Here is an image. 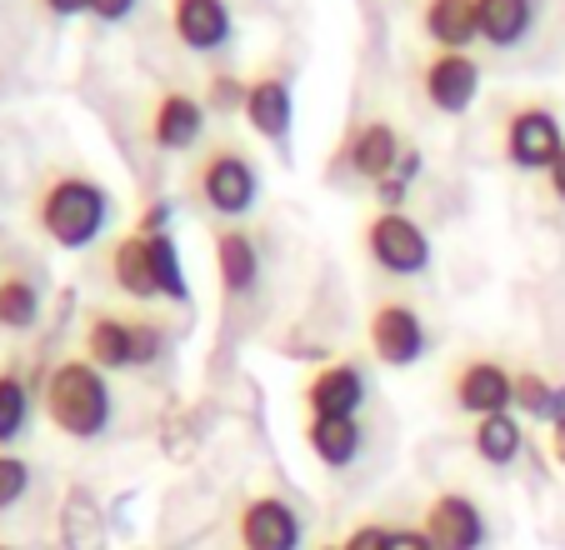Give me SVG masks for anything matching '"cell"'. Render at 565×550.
I'll return each mask as SVG.
<instances>
[{
	"label": "cell",
	"mask_w": 565,
	"mask_h": 550,
	"mask_svg": "<svg viewBox=\"0 0 565 550\" xmlns=\"http://www.w3.org/2000/svg\"><path fill=\"white\" fill-rule=\"evenodd\" d=\"M146 241H150V275H156V296L185 306V300H191V286H185L181 251H175L171 231H166V235H146Z\"/></svg>",
	"instance_id": "obj_24"
},
{
	"label": "cell",
	"mask_w": 565,
	"mask_h": 550,
	"mask_svg": "<svg viewBox=\"0 0 565 550\" xmlns=\"http://www.w3.org/2000/svg\"><path fill=\"white\" fill-rule=\"evenodd\" d=\"M171 31L185 51L195 55H215L231 45L235 21L225 0H171Z\"/></svg>",
	"instance_id": "obj_11"
},
{
	"label": "cell",
	"mask_w": 565,
	"mask_h": 550,
	"mask_svg": "<svg viewBox=\"0 0 565 550\" xmlns=\"http://www.w3.org/2000/svg\"><path fill=\"white\" fill-rule=\"evenodd\" d=\"M470 445H476V455L486 461V466L505 470V466H515V461H521L525 431H521V421H515L511 411H501V415H486V421H476V431H470Z\"/></svg>",
	"instance_id": "obj_22"
},
{
	"label": "cell",
	"mask_w": 565,
	"mask_h": 550,
	"mask_svg": "<svg viewBox=\"0 0 565 550\" xmlns=\"http://www.w3.org/2000/svg\"><path fill=\"white\" fill-rule=\"evenodd\" d=\"M25 425H31V391L21 371H0V451L21 441Z\"/></svg>",
	"instance_id": "obj_26"
},
{
	"label": "cell",
	"mask_w": 565,
	"mask_h": 550,
	"mask_svg": "<svg viewBox=\"0 0 565 550\" xmlns=\"http://www.w3.org/2000/svg\"><path fill=\"white\" fill-rule=\"evenodd\" d=\"M310 415H361L365 405V371L355 360H331L306 381Z\"/></svg>",
	"instance_id": "obj_12"
},
{
	"label": "cell",
	"mask_w": 565,
	"mask_h": 550,
	"mask_svg": "<svg viewBox=\"0 0 565 550\" xmlns=\"http://www.w3.org/2000/svg\"><path fill=\"white\" fill-rule=\"evenodd\" d=\"M515 411L531 421H561V385H551L541 371H515Z\"/></svg>",
	"instance_id": "obj_27"
},
{
	"label": "cell",
	"mask_w": 565,
	"mask_h": 550,
	"mask_svg": "<svg viewBox=\"0 0 565 550\" xmlns=\"http://www.w3.org/2000/svg\"><path fill=\"white\" fill-rule=\"evenodd\" d=\"M45 415L71 441H100L110 431V415H116L106 371L96 360H61L45 381Z\"/></svg>",
	"instance_id": "obj_1"
},
{
	"label": "cell",
	"mask_w": 565,
	"mask_h": 550,
	"mask_svg": "<svg viewBox=\"0 0 565 550\" xmlns=\"http://www.w3.org/2000/svg\"><path fill=\"white\" fill-rule=\"evenodd\" d=\"M320 550H341V546H320Z\"/></svg>",
	"instance_id": "obj_38"
},
{
	"label": "cell",
	"mask_w": 565,
	"mask_h": 550,
	"mask_svg": "<svg viewBox=\"0 0 565 550\" xmlns=\"http://www.w3.org/2000/svg\"><path fill=\"white\" fill-rule=\"evenodd\" d=\"M130 11H136V0H90V15H96V21H106V25L126 21Z\"/></svg>",
	"instance_id": "obj_32"
},
{
	"label": "cell",
	"mask_w": 565,
	"mask_h": 550,
	"mask_svg": "<svg viewBox=\"0 0 565 550\" xmlns=\"http://www.w3.org/2000/svg\"><path fill=\"white\" fill-rule=\"evenodd\" d=\"M420 530L430 536L436 550H486V536H491L486 510H480L470 496H460V490H446V496L430 500Z\"/></svg>",
	"instance_id": "obj_7"
},
{
	"label": "cell",
	"mask_w": 565,
	"mask_h": 550,
	"mask_svg": "<svg viewBox=\"0 0 565 550\" xmlns=\"http://www.w3.org/2000/svg\"><path fill=\"white\" fill-rule=\"evenodd\" d=\"M391 536H395V530H385V526H375V520H365V526H355L351 536L341 540V550H391Z\"/></svg>",
	"instance_id": "obj_31"
},
{
	"label": "cell",
	"mask_w": 565,
	"mask_h": 550,
	"mask_svg": "<svg viewBox=\"0 0 565 550\" xmlns=\"http://www.w3.org/2000/svg\"><path fill=\"white\" fill-rule=\"evenodd\" d=\"M480 15V41H491L495 51H511L531 35L535 25V0H476Z\"/></svg>",
	"instance_id": "obj_21"
},
{
	"label": "cell",
	"mask_w": 565,
	"mask_h": 550,
	"mask_svg": "<svg viewBox=\"0 0 565 550\" xmlns=\"http://www.w3.org/2000/svg\"><path fill=\"white\" fill-rule=\"evenodd\" d=\"M110 275H116V286L126 290L130 300H156V275H150V241L146 235H126L116 241L110 251Z\"/></svg>",
	"instance_id": "obj_23"
},
{
	"label": "cell",
	"mask_w": 565,
	"mask_h": 550,
	"mask_svg": "<svg viewBox=\"0 0 565 550\" xmlns=\"http://www.w3.org/2000/svg\"><path fill=\"white\" fill-rule=\"evenodd\" d=\"M31 461H21V455L0 451V516L6 510H15L25 500V490H31Z\"/></svg>",
	"instance_id": "obj_28"
},
{
	"label": "cell",
	"mask_w": 565,
	"mask_h": 550,
	"mask_svg": "<svg viewBox=\"0 0 565 550\" xmlns=\"http://www.w3.org/2000/svg\"><path fill=\"white\" fill-rule=\"evenodd\" d=\"M215 275H221V290H225V296H246V290H256V281H260V251H256V241H250L246 231L225 225V231L215 235Z\"/></svg>",
	"instance_id": "obj_18"
},
{
	"label": "cell",
	"mask_w": 565,
	"mask_h": 550,
	"mask_svg": "<svg viewBox=\"0 0 565 550\" xmlns=\"http://www.w3.org/2000/svg\"><path fill=\"white\" fill-rule=\"evenodd\" d=\"M55 526H61L65 550H110L106 510H100V500L90 496L86 486H71L61 496V516H55Z\"/></svg>",
	"instance_id": "obj_14"
},
{
	"label": "cell",
	"mask_w": 565,
	"mask_h": 550,
	"mask_svg": "<svg viewBox=\"0 0 565 550\" xmlns=\"http://www.w3.org/2000/svg\"><path fill=\"white\" fill-rule=\"evenodd\" d=\"M246 96H250V81H241V75H215V81L205 85V110L235 116V110H246Z\"/></svg>",
	"instance_id": "obj_29"
},
{
	"label": "cell",
	"mask_w": 565,
	"mask_h": 550,
	"mask_svg": "<svg viewBox=\"0 0 565 550\" xmlns=\"http://www.w3.org/2000/svg\"><path fill=\"white\" fill-rule=\"evenodd\" d=\"M565 156V130L551 106H521L505 120V160L515 170H551Z\"/></svg>",
	"instance_id": "obj_5"
},
{
	"label": "cell",
	"mask_w": 565,
	"mask_h": 550,
	"mask_svg": "<svg viewBox=\"0 0 565 550\" xmlns=\"http://www.w3.org/2000/svg\"><path fill=\"white\" fill-rule=\"evenodd\" d=\"M420 25H426V35L440 45V51H466L470 41H480L476 0H426Z\"/></svg>",
	"instance_id": "obj_20"
},
{
	"label": "cell",
	"mask_w": 565,
	"mask_h": 550,
	"mask_svg": "<svg viewBox=\"0 0 565 550\" xmlns=\"http://www.w3.org/2000/svg\"><path fill=\"white\" fill-rule=\"evenodd\" d=\"M41 320V290L25 275H6L0 281V330H31Z\"/></svg>",
	"instance_id": "obj_25"
},
{
	"label": "cell",
	"mask_w": 565,
	"mask_h": 550,
	"mask_svg": "<svg viewBox=\"0 0 565 550\" xmlns=\"http://www.w3.org/2000/svg\"><path fill=\"white\" fill-rule=\"evenodd\" d=\"M290 116H296V96H290L286 75H256V81H250V96H246V120L256 126V136L286 140Z\"/></svg>",
	"instance_id": "obj_17"
},
{
	"label": "cell",
	"mask_w": 565,
	"mask_h": 550,
	"mask_svg": "<svg viewBox=\"0 0 565 550\" xmlns=\"http://www.w3.org/2000/svg\"><path fill=\"white\" fill-rule=\"evenodd\" d=\"M545 180H551V195H555V201H561V205H565V156H561V160H555V166H551V170H545Z\"/></svg>",
	"instance_id": "obj_36"
},
{
	"label": "cell",
	"mask_w": 565,
	"mask_h": 550,
	"mask_svg": "<svg viewBox=\"0 0 565 550\" xmlns=\"http://www.w3.org/2000/svg\"><path fill=\"white\" fill-rule=\"evenodd\" d=\"M51 15H81V11H90V0H41Z\"/></svg>",
	"instance_id": "obj_35"
},
{
	"label": "cell",
	"mask_w": 565,
	"mask_h": 550,
	"mask_svg": "<svg viewBox=\"0 0 565 550\" xmlns=\"http://www.w3.org/2000/svg\"><path fill=\"white\" fill-rule=\"evenodd\" d=\"M365 251L391 275H420L430 265V235L406 211H381L365 225Z\"/></svg>",
	"instance_id": "obj_4"
},
{
	"label": "cell",
	"mask_w": 565,
	"mask_h": 550,
	"mask_svg": "<svg viewBox=\"0 0 565 550\" xmlns=\"http://www.w3.org/2000/svg\"><path fill=\"white\" fill-rule=\"evenodd\" d=\"M306 441L320 466H331V470L355 466V455H361V445H365L361 415H310Z\"/></svg>",
	"instance_id": "obj_15"
},
{
	"label": "cell",
	"mask_w": 565,
	"mask_h": 550,
	"mask_svg": "<svg viewBox=\"0 0 565 550\" xmlns=\"http://www.w3.org/2000/svg\"><path fill=\"white\" fill-rule=\"evenodd\" d=\"M391 550H436V546H430V536H426V530H395V536H391Z\"/></svg>",
	"instance_id": "obj_34"
},
{
	"label": "cell",
	"mask_w": 565,
	"mask_h": 550,
	"mask_svg": "<svg viewBox=\"0 0 565 550\" xmlns=\"http://www.w3.org/2000/svg\"><path fill=\"white\" fill-rule=\"evenodd\" d=\"M166 221H171V205L166 201L146 205V215H140V235H166Z\"/></svg>",
	"instance_id": "obj_33"
},
{
	"label": "cell",
	"mask_w": 565,
	"mask_h": 550,
	"mask_svg": "<svg viewBox=\"0 0 565 550\" xmlns=\"http://www.w3.org/2000/svg\"><path fill=\"white\" fill-rule=\"evenodd\" d=\"M235 536L246 550H300L306 526H300V510L280 496H256L241 520H235Z\"/></svg>",
	"instance_id": "obj_10"
},
{
	"label": "cell",
	"mask_w": 565,
	"mask_h": 550,
	"mask_svg": "<svg viewBox=\"0 0 565 550\" xmlns=\"http://www.w3.org/2000/svg\"><path fill=\"white\" fill-rule=\"evenodd\" d=\"M426 346H430L426 320H420L406 300H385V306H375V316H371V350H375V360H381V366L406 371V366H416V360L426 356Z\"/></svg>",
	"instance_id": "obj_6"
},
{
	"label": "cell",
	"mask_w": 565,
	"mask_h": 550,
	"mask_svg": "<svg viewBox=\"0 0 565 550\" xmlns=\"http://www.w3.org/2000/svg\"><path fill=\"white\" fill-rule=\"evenodd\" d=\"M195 191H201V201L211 205L215 215H225V221H241V215L256 205L260 195V170L256 160L246 156V150H211V156L201 160V170H195Z\"/></svg>",
	"instance_id": "obj_3"
},
{
	"label": "cell",
	"mask_w": 565,
	"mask_h": 550,
	"mask_svg": "<svg viewBox=\"0 0 565 550\" xmlns=\"http://www.w3.org/2000/svg\"><path fill=\"white\" fill-rule=\"evenodd\" d=\"M0 550H15V546H0Z\"/></svg>",
	"instance_id": "obj_39"
},
{
	"label": "cell",
	"mask_w": 565,
	"mask_h": 550,
	"mask_svg": "<svg viewBox=\"0 0 565 550\" xmlns=\"http://www.w3.org/2000/svg\"><path fill=\"white\" fill-rule=\"evenodd\" d=\"M401 156H406V146H401V130L391 120H371V126H361L351 136V170H361L365 180L395 176Z\"/></svg>",
	"instance_id": "obj_19"
},
{
	"label": "cell",
	"mask_w": 565,
	"mask_h": 550,
	"mask_svg": "<svg viewBox=\"0 0 565 550\" xmlns=\"http://www.w3.org/2000/svg\"><path fill=\"white\" fill-rule=\"evenodd\" d=\"M450 395L466 415L486 421V415H501V411H515V376L505 371L501 360H466L450 381Z\"/></svg>",
	"instance_id": "obj_9"
},
{
	"label": "cell",
	"mask_w": 565,
	"mask_h": 550,
	"mask_svg": "<svg viewBox=\"0 0 565 550\" xmlns=\"http://www.w3.org/2000/svg\"><path fill=\"white\" fill-rule=\"evenodd\" d=\"M86 360L100 371H136V320L96 310L86 326Z\"/></svg>",
	"instance_id": "obj_16"
},
{
	"label": "cell",
	"mask_w": 565,
	"mask_h": 550,
	"mask_svg": "<svg viewBox=\"0 0 565 550\" xmlns=\"http://www.w3.org/2000/svg\"><path fill=\"white\" fill-rule=\"evenodd\" d=\"M110 215H116V201H110V191L90 176H55L51 186H45L41 205H35L41 231L51 235L61 251H86V245H96L100 231L110 225Z\"/></svg>",
	"instance_id": "obj_2"
},
{
	"label": "cell",
	"mask_w": 565,
	"mask_h": 550,
	"mask_svg": "<svg viewBox=\"0 0 565 550\" xmlns=\"http://www.w3.org/2000/svg\"><path fill=\"white\" fill-rule=\"evenodd\" d=\"M160 356H166V326L136 320V366H156Z\"/></svg>",
	"instance_id": "obj_30"
},
{
	"label": "cell",
	"mask_w": 565,
	"mask_h": 550,
	"mask_svg": "<svg viewBox=\"0 0 565 550\" xmlns=\"http://www.w3.org/2000/svg\"><path fill=\"white\" fill-rule=\"evenodd\" d=\"M205 136V106L185 91H166L150 110V140L160 150H191Z\"/></svg>",
	"instance_id": "obj_13"
},
{
	"label": "cell",
	"mask_w": 565,
	"mask_h": 550,
	"mask_svg": "<svg viewBox=\"0 0 565 550\" xmlns=\"http://www.w3.org/2000/svg\"><path fill=\"white\" fill-rule=\"evenodd\" d=\"M420 91L440 116H466L480 96V65L466 51H440L420 71Z\"/></svg>",
	"instance_id": "obj_8"
},
{
	"label": "cell",
	"mask_w": 565,
	"mask_h": 550,
	"mask_svg": "<svg viewBox=\"0 0 565 550\" xmlns=\"http://www.w3.org/2000/svg\"><path fill=\"white\" fill-rule=\"evenodd\" d=\"M551 455H555V466L565 470V415L551 425Z\"/></svg>",
	"instance_id": "obj_37"
}]
</instances>
